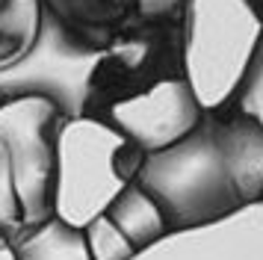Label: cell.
I'll use <instances>...</instances> for the list:
<instances>
[{
  "label": "cell",
  "mask_w": 263,
  "mask_h": 260,
  "mask_svg": "<svg viewBox=\"0 0 263 260\" xmlns=\"http://www.w3.org/2000/svg\"><path fill=\"white\" fill-rule=\"evenodd\" d=\"M222 106L239 109V113L263 121V30L257 35V45L251 50V59L242 71V77H239L237 89L228 95V101Z\"/></svg>",
  "instance_id": "obj_12"
},
{
  "label": "cell",
  "mask_w": 263,
  "mask_h": 260,
  "mask_svg": "<svg viewBox=\"0 0 263 260\" xmlns=\"http://www.w3.org/2000/svg\"><path fill=\"white\" fill-rule=\"evenodd\" d=\"M68 124V116L42 95L0 101V142L9 154L27 234L60 213V142Z\"/></svg>",
  "instance_id": "obj_3"
},
{
  "label": "cell",
  "mask_w": 263,
  "mask_h": 260,
  "mask_svg": "<svg viewBox=\"0 0 263 260\" xmlns=\"http://www.w3.org/2000/svg\"><path fill=\"white\" fill-rule=\"evenodd\" d=\"M9 251L12 260H92L83 228L65 222L60 213L24 234Z\"/></svg>",
  "instance_id": "obj_10"
},
{
  "label": "cell",
  "mask_w": 263,
  "mask_h": 260,
  "mask_svg": "<svg viewBox=\"0 0 263 260\" xmlns=\"http://www.w3.org/2000/svg\"><path fill=\"white\" fill-rule=\"evenodd\" d=\"M251 6H254V15H257V21L263 27V0H251Z\"/></svg>",
  "instance_id": "obj_13"
},
{
  "label": "cell",
  "mask_w": 263,
  "mask_h": 260,
  "mask_svg": "<svg viewBox=\"0 0 263 260\" xmlns=\"http://www.w3.org/2000/svg\"><path fill=\"white\" fill-rule=\"evenodd\" d=\"M180 27L195 98L204 109H216L237 89L263 30L254 6L251 0H186Z\"/></svg>",
  "instance_id": "obj_4"
},
{
  "label": "cell",
  "mask_w": 263,
  "mask_h": 260,
  "mask_svg": "<svg viewBox=\"0 0 263 260\" xmlns=\"http://www.w3.org/2000/svg\"><path fill=\"white\" fill-rule=\"evenodd\" d=\"M112 172L121 183H133L157 204L168 234L216 225L246 210L228 177L213 116L168 148L136 154L119 145L112 151Z\"/></svg>",
  "instance_id": "obj_2"
},
{
  "label": "cell",
  "mask_w": 263,
  "mask_h": 260,
  "mask_svg": "<svg viewBox=\"0 0 263 260\" xmlns=\"http://www.w3.org/2000/svg\"><path fill=\"white\" fill-rule=\"evenodd\" d=\"M95 57L98 53H89L68 42L45 18V30L36 50L15 68L0 74V101L18 98V95H42L60 106L68 121H80L86 77L92 71Z\"/></svg>",
  "instance_id": "obj_5"
},
{
  "label": "cell",
  "mask_w": 263,
  "mask_h": 260,
  "mask_svg": "<svg viewBox=\"0 0 263 260\" xmlns=\"http://www.w3.org/2000/svg\"><path fill=\"white\" fill-rule=\"evenodd\" d=\"M204 113L186 74L180 18L145 24L101 50L80 104V121L116 133L136 154L175 145Z\"/></svg>",
  "instance_id": "obj_1"
},
{
  "label": "cell",
  "mask_w": 263,
  "mask_h": 260,
  "mask_svg": "<svg viewBox=\"0 0 263 260\" xmlns=\"http://www.w3.org/2000/svg\"><path fill=\"white\" fill-rule=\"evenodd\" d=\"M42 12L68 42L89 53L107 50L116 39L145 24L183 15L186 0H39Z\"/></svg>",
  "instance_id": "obj_6"
},
{
  "label": "cell",
  "mask_w": 263,
  "mask_h": 260,
  "mask_svg": "<svg viewBox=\"0 0 263 260\" xmlns=\"http://www.w3.org/2000/svg\"><path fill=\"white\" fill-rule=\"evenodd\" d=\"M24 234V210H21L18 192H15L6 145L0 142V251H9Z\"/></svg>",
  "instance_id": "obj_11"
},
{
  "label": "cell",
  "mask_w": 263,
  "mask_h": 260,
  "mask_svg": "<svg viewBox=\"0 0 263 260\" xmlns=\"http://www.w3.org/2000/svg\"><path fill=\"white\" fill-rule=\"evenodd\" d=\"M207 113L213 116L222 160L242 207L263 204V121L231 106H216Z\"/></svg>",
  "instance_id": "obj_8"
},
{
  "label": "cell",
  "mask_w": 263,
  "mask_h": 260,
  "mask_svg": "<svg viewBox=\"0 0 263 260\" xmlns=\"http://www.w3.org/2000/svg\"><path fill=\"white\" fill-rule=\"evenodd\" d=\"M45 30L39 0H0V74L36 50Z\"/></svg>",
  "instance_id": "obj_9"
},
{
  "label": "cell",
  "mask_w": 263,
  "mask_h": 260,
  "mask_svg": "<svg viewBox=\"0 0 263 260\" xmlns=\"http://www.w3.org/2000/svg\"><path fill=\"white\" fill-rule=\"evenodd\" d=\"M83 236L92 260H133L172 234L154 201L139 187L121 183L104 210L83 225Z\"/></svg>",
  "instance_id": "obj_7"
}]
</instances>
